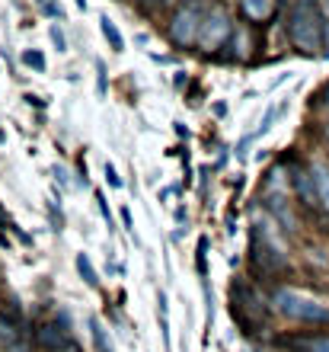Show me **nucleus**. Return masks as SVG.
I'll use <instances>...</instances> for the list:
<instances>
[{"label": "nucleus", "instance_id": "2", "mask_svg": "<svg viewBox=\"0 0 329 352\" xmlns=\"http://www.w3.org/2000/svg\"><path fill=\"white\" fill-rule=\"evenodd\" d=\"M247 266L256 282H272L275 276H284V272H288L284 247L275 243V237H269V231H265L262 224H253V228H249Z\"/></svg>", "mask_w": 329, "mask_h": 352}, {"label": "nucleus", "instance_id": "13", "mask_svg": "<svg viewBox=\"0 0 329 352\" xmlns=\"http://www.w3.org/2000/svg\"><path fill=\"white\" fill-rule=\"evenodd\" d=\"M100 26H102V36H106V42L112 45V52H122V48H125V38H122V32L115 29V23H112L109 16H100Z\"/></svg>", "mask_w": 329, "mask_h": 352}, {"label": "nucleus", "instance_id": "1", "mask_svg": "<svg viewBox=\"0 0 329 352\" xmlns=\"http://www.w3.org/2000/svg\"><path fill=\"white\" fill-rule=\"evenodd\" d=\"M288 38L301 55H320L323 52V10L320 0H294L288 13Z\"/></svg>", "mask_w": 329, "mask_h": 352}, {"label": "nucleus", "instance_id": "11", "mask_svg": "<svg viewBox=\"0 0 329 352\" xmlns=\"http://www.w3.org/2000/svg\"><path fill=\"white\" fill-rule=\"evenodd\" d=\"M291 346L297 352H329V336H294Z\"/></svg>", "mask_w": 329, "mask_h": 352}, {"label": "nucleus", "instance_id": "24", "mask_svg": "<svg viewBox=\"0 0 329 352\" xmlns=\"http://www.w3.org/2000/svg\"><path fill=\"white\" fill-rule=\"evenodd\" d=\"M326 135H329V125H326Z\"/></svg>", "mask_w": 329, "mask_h": 352}, {"label": "nucleus", "instance_id": "17", "mask_svg": "<svg viewBox=\"0 0 329 352\" xmlns=\"http://www.w3.org/2000/svg\"><path fill=\"white\" fill-rule=\"evenodd\" d=\"M106 176H109V186H112V189H122V176H119V170L112 167V164H106Z\"/></svg>", "mask_w": 329, "mask_h": 352}, {"label": "nucleus", "instance_id": "18", "mask_svg": "<svg viewBox=\"0 0 329 352\" xmlns=\"http://www.w3.org/2000/svg\"><path fill=\"white\" fill-rule=\"evenodd\" d=\"M52 38H55L58 52H65V48H67V42H65V36H61V29H58V26H52Z\"/></svg>", "mask_w": 329, "mask_h": 352}, {"label": "nucleus", "instance_id": "15", "mask_svg": "<svg viewBox=\"0 0 329 352\" xmlns=\"http://www.w3.org/2000/svg\"><path fill=\"white\" fill-rule=\"evenodd\" d=\"M23 61H26L29 67H36V71H45V55H42V52H26Z\"/></svg>", "mask_w": 329, "mask_h": 352}, {"label": "nucleus", "instance_id": "3", "mask_svg": "<svg viewBox=\"0 0 329 352\" xmlns=\"http://www.w3.org/2000/svg\"><path fill=\"white\" fill-rule=\"evenodd\" d=\"M272 307L282 317L294 320V324H307V327L329 324V305H320L317 298L294 292V288H278L272 295Z\"/></svg>", "mask_w": 329, "mask_h": 352}, {"label": "nucleus", "instance_id": "20", "mask_svg": "<svg viewBox=\"0 0 329 352\" xmlns=\"http://www.w3.org/2000/svg\"><path fill=\"white\" fill-rule=\"evenodd\" d=\"M122 221H125V231L135 234V221H131V212H128V208H122Z\"/></svg>", "mask_w": 329, "mask_h": 352}, {"label": "nucleus", "instance_id": "23", "mask_svg": "<svg viewBox=\"0 0 329 352\" xmlns=\"http://www.w3.org/2000/svg\"><path fill=\"white\" fill-rule=\"evenodd\" d=\"M326 109H329V87H326Z\"/></svg>", "mask_w": 329, "mask_h": 352}, {"label": "nucleus", "instance_id": "4", "mask_svg": "<svg viewBox=\"0 0 329 352\" xmlns=\"http://www.w3.org/2000/svg\"><path fill=\"white\" fill-rule=\"evenodd\" d=\"M230 314L247 333H259L265 320H269V307H265V301L249 282L234 278V285H230Z\"/></svg>", "mask_w": 329, "mask_h": 352}, {"label": "nucleus", "instance_id": "19", "mask_svg": "<svg viewBox=\"0 0 329 352\" xmlns=\"http://www.w3.org/2000/svg\"><path fill=\"white\" fill-rule=\"evenodd\" d=\"M96 202H100V212H102V218H106V221H112L109 205H106V195H102V192H96Z\"/></svg>", "mask_w": 329, "mask_h": 352}, {"label": "nucleus", "instance_id": "22", "mask_svg": "<svg viewBox=\"0 0 329 352\" xmlns=\"http://www.w3.org/2000/svg\"><path fill=\"white\" fill-rule=\"evenodd\" d=\"M77 7H80V10H87V0H77Z\"/></svg>", "mask_w": 329, "mask_h": 352}, {"label": "nucleus", "instance_id": "8", "mask_svg": "<svg viewBox=\"0 0 329 352\" xmlns=\"http://www.w3.org/2000/svg\"><path fill=\"white\" fill-rule=\"evenodd\" d=\"M291 186H294V192H297V199H301L304 208H317V189H313V176L310 170H294L291 173Z\"/></svg>", "mask_w": 329, "mask_h": 352}, {"label": "nucleus", "instance_id": "14", "mask_svg": "<svg viewBox=\"0 0 329 352\" xmlns=\"http://www.w3.org/2000/svg\"><path fill=\"white\" fill-rule=\"evenodd\" d=\"M77 272H80V278H83V282H87L90 288L100 285V278H96V272H93L90 260H87V253H77Z\"/></svg>", "mask_w": 329, "mask_h": 352}, {"label": "nucleus", "instance_id": "16", "mask_svg": "<svg viewBox=\"0 0 329 352\" xmlns=\"http://www.w3.org/2000/svg\"><path fill=\"white\" fill-rule=\"evenodd\" d=\"M320 10H323V32H326L323 45H326V52H329V0H320Z\"/></svg>", "mask_w": 329, "mask_h": 352}, {"label": "nucleus", "instance_id": "6", "mask_svg": "<svg viewBox=\"0 0 329 352\" xmlns=\"http://www.w3.org/2000/svg\"><path fill=\"white\" fill-rule=\"evenodd\" d=\"M201 13L198 7H192V3H185V7H179L173 13V19H170V29H166V36H170V42H176V45H195L198 42V29H201Z\"/></svg>", "mask_w": 329, "mask_h": 352}, {"label": "nucleus", "instance_id": "21", "mask_svg": "<svg viewBox=\"0 0 329 352\" xmlns=\"http://www.w3.org/2000/svg\"><path fill=\"white\" fill-rule=\"evenodd\" d=\"M144 7H150V10H157V7H163V0H144Z\"/></svg>", "mask_w": 329, "mask_h": 352}, {"label": "nucleus", "instance_id": "5", "mask_svg": "<svg viewBox=\"0 0 329 352\" xmlns=\"http://www.w3.org/2000/svg\"><path fill=\"white\" fill-rule=\"evenodd\" d=\"M234 23H230V13L224 7H211L205 16H201V29H198V42L195 45L201 52H218V48H227L230 38H234Z\"/></svg>", "mask_w": 329, "mask_h": 352}, {"label": "nucleus", "instance_id": "7", "mask_svg": "<svg viewBox=\"0 0 329 352\" xmlns=\"http://www.w3.org/2000/svg\"><path fill=\"white\" fill-rule=\"evenodd\" d=\"M36 343L42 346V349L45 352H67V349H73V336L67 333V330H61V327L58 324H52V320H48V324H42L36 330Z\"/></svg>", "mask_w": 329, "mask_h": 352}, {"label": "nucleus", "instance_id": "10", "mask_svg": "<svg viewBox=\"0 0 329 352\" xmlns=\"http://www.w3.org/2000/svg\"><path fill=\"white\" fill-rule=\"evenodd\" d=\"M310 176H313V189H317V202L329 214V167L326 164H313Z\"/></svg>", "mask_w": 329, "mask_h": 352}, {"label": "nucleus", "instance_id": "9", "mask_svg": "<svg viewBox=\"0 0 329 352\" xmlns=\"http://www.w3.org/2000/svg\"><path fill=\"white\" fill-rule=\"evenodd\" d=\"M237 7L247 23H265L275 13V0H237Z\"/></svg>", "mask_w": 329, "mask_h": 352}, {"label": "nucleus", "instance_id": "12", "mask_svg": "<svg viewBox=\"0 0 329 352\" xmlns=\"http://www.w3.org/2000/svg\"><path fill=\"white\" fill-rule=\"evenodd\" d=\"M90 333H93V346H96V352H115V346H112V340H109V330L93 317L90 320Z\"/></svg>", "mask_w": 329, "mask_h": 352}]
</instances>
